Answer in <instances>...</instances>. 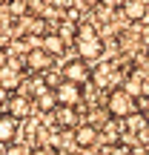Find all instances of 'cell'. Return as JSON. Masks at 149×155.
I'll return each instance as SVG.
<instances>
[{"label": "cell", "mask_w": 149, "mask_h": 155, "mask_svg": "<svg viewBox=\"0 0 149 155\" xmlns=\"http://www.w3.org/2000/svg\"><path fill=\"white\" fill-rule=\"evenodd\" d=\"M49 63H52V55L43 49V46H40V49H32L26 55V69H29V72H46Z\"/></svg>", "instance_id": "obj_6"}, {"label": "cell", "mask_w": 149, "mask_h": 155, "mask_svg": "<svg viewBox=\"0 0 149 155\" xmlns=\"http://www.w3.org/2000/svg\"><path fill=\"white\" fill-rule=\"evenodd\" d=\"M0 66H6V52H0Z\"/></svg>", "instance_id": "obj_17"}, {"label": "cell", "mask_w": 149, "mask_h": 155, "mask_svg": "<svg viewBox=\"0 0 149 155\" xmlns=\"http://www.w3.org/2000/svg\"><path fill=\"white\" fill-rule=\"evenodd\" d=\"M32 155H52V152H49V150H34Z\"/></svg>", "instance_id": "obj_16"}, {"label": "cell", "mask_w": 149, "mask_h": 155, "mask_svg": "<svg viewBox=\"0 0 149 155\" xmlns=\"http://www.w3.org/2000/svg\"><path fill=\"white\" fill-rule=\"evenodd\" d=\"M121 9H123V15H126L129 20H141V17L146 15V3L144 0H126Z\"/></svg>", "instance_id": "obj_9"}, {"label": "cell", "mask_w": 149, "mask_h": 155, "mask_svg": "<svg viewBox=\"0 0 149 155\" xmlns=\"http://www.w3.org/2000/svg\"><path fill=\"white\" fill-rule=\"evenodd\" d=\"M135 95L126 92V89H112L109 98H106V112H109L112 118H121V121H126L129 115H135Z\"/></svg>", "instance_id": "obj_2"}, {"label": "cell", "mask_w": 149, "mask_h": 155, "mask_svg": "<svg viewBox=\"0 0 149 155\" xmlns=\"http://www.w3.org/2000/svg\"><path fill=\"white\" fill-rule=\"evenodd\" d=\"M3 112H6V104H3V101H0V115H3Z\"/></svg>", "instance_id": "obj_18"}, {"label": "cell", "mask_w": 149, "mask_h": 155, "mask_svg": "<svg viewBox=\"0 0 149 155\" xmlns=\"http://www.w3.org/2000/svg\"><path fill=\"white\" fill-rule=\"evenodd\" d=\"M17 135V118L9 115V112H3L0 115V144H11Z\"/></svg>", "instance_id": "obj_8"}, {"label": "cell", "mask_w": 149, "mask_h": 155, "mask_svg": "<svg viewBox=\"0 0 149 155\" xmlns=\"http://www.w3.org/2000/svg\"><path fill=\"white\" fill-rule=\"evenodd\" d=\"M43 49L49 52V55H60V52H63V38L55 35V32L43 35Z\"/></svg>", "instance_id": "obj_11"}, {"label": "cell", "mask_w": 149, "mask_h": 155, "mask_svg": "<svg viewBox=\"0 0 149 155\" xmlns=\"http://www.w3.org/2000/svg\"><path fill=\"white\" fill-rule=\"evenodd\" d=\"M57 121H60V127H72V124H77L75 106H60V109H57Z\"/></svg>", "instance_id": "obj_12"}, {"label": "cell", "mask_w": 149, "mask_h": 155, "mask_svg": "<svg viewBox=\"0 0 149 155\" xmlns=\"http://www.w3.org/2000/svg\"><path fill=\"white\" fill-rule=\"evenodd\" d=\"M75 46H77V58H83L86 63L95 61V58H100V52H103V40L95 32V26H89V23H80V26H77Z\"/></svg>", "instance_id": "obj_1"}, {"label": "cell", "mask_w": 149, "mask_h": 155, "mask_svg": "<svg viewBox=\"0 0 149 155\" xmlns=\"http://www.w3.org/2000/svg\"><path fill=\"white\" fill-rule=\"evenodd\" d=\"M141 115H144L146 121H149V95H146L144 101H141Z\"/></svg>", "instance_id": "obj_13"}, {"label": "cell", "mask_w": 149, "mask_h": 155, "mask_svg": "<svg viewBox=\"0 0 149 155\" xmlns=\"http://www.w3.org/2000/svg\"><path fill=\"white\" fill-rule=\"evenodd\" d=\"M86 3H92V6H95V3H100V0H86Z\"/></svg>", "instance_id": "obj_19"}, {"label": "cell", "mask_w": 149, "mask_h": 155, "mask_svg": "<svg viewBox=\"0 0 149 155\" xmlns=\"http://www.w3.org/2000/svg\"><path fill=\"white\" fill-rule=\"evenodd\" d=\"M63 78L66 81H72V83H86L89 78H92V69H89V63L83 61V58H75V61H69L66 66H63Z\"/></svg>", "instance_id": "obj_4"}, {"label": "cell", "mask_w": 149, "mask_h": 155, "mask_svg": "<svg viewBox=\"0 0 149 155\" xmlns=\"http://www.w3.org/2000/svg\"><path fill=\"white\" fill-rule=\"evenodd\" d=\"M75 144L80 147V150H89V147H95V141H98V129L92 127V124H80V127H75Z\"/></svg>", "instance_id": "obj_7"}, {"label": "cell", "mask_w": 149, "mask_h": 155, "mask_svg": "<svg viewBox=\"0 0 149 155\" xmlns=\"http://www.w3.org/2000/svg\"><path fill=\"white\" fill-rule=\"evenodd\" d=\"M100 3H106V6H123L126 0H100Z\"/></svg>", "instance_id": "obj_15"}, {"label": "cell", "mask_w": 149, "mask_h": 155, "mask_svg": "<svg viewBox=\"0 0 149 155\" xmlns=\"http://www.w3.org/2000/svg\"><path fill=\"white\" fill-rule=\"evenodd\" d=\"M146 155H149V152H146Z\"/></svg>", "instance_id": "obj_20"}, {"label": "cell", "mask_w": 149, "mask_h": 155, "mask_svg": "<svg viewBox=\"0 0 149 155\" xmlns=\"http://www.w3.org/2000/svg\"><path fill=\"white\" fill-rule=\"evenodd\" d=\"M52 92H55L57 106H77V104H80V98H83L80 83H72V81H66V78H63V81L57 83Z\"/></svg>", "instance_id": "obj_3"}, {"label": "cell", "mask_w": 149, "mask_h": 155, "mask_svg": "<svg viewBox=\"0 0 149 155\" xmlns=\"http://www.w3.org/2000/svg\"><path fill=\"white\" fill-rule=\"evenodd\" d=\"M20 83H23V72L15 66V63L0 66V89H3V92H17Z\"/></svg>", "instance_id": "obj_5"}, {"label": "cell", "mask_w": 149, "mask_h": 155, "mask_svg": "<svg viewBox=\"0 0 149 155\" xmlns=\"http://www.w3.org/2000/svg\"><path fill=\"white\" fill-rule=\"evenodd\" d=\"M6 112H9V115H15V118H23V115H26V112H29V98H23V95H11V101H9V109H6Z\"/></svg>", "instance_id": "obj_10"}, {"label": "cell", "mask_w": 149, "mask_h": 155, "mask_svg": "<svg viewBox=\"0 0 149 155\" xmlns=\"http://www.w3.org/2000/svg\"><path fill=\"white\" fill-rule=\"evenodd\" d=\"M6 155H32L29 150H23V147H9V152Z\"/></svg>", "instance_id": "obj_14"}]
</instances>
